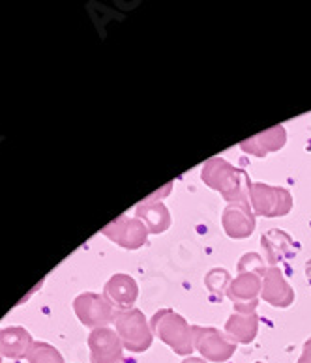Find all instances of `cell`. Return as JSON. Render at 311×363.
<instances>
[{
	"mask_svg": "<svg viewBox=\"0 0 311 363\" xmlns=\"http://www.w3.org/2000/svg\"><path fill=\"white\" fill-rule=\"evenodd\" d=\"M116 330L124 345L133 352H143L145 348L151 347L152 335L146 330L145 318L139 311H124L116 315Z\"/></svg>",
	"mask_w": 311,
	"mask_h": 363,
	"instance_id": "cell-1",
	"label": "cell"
},
{
	"mask_svg": "<svg viewBox=\"0 0 311 363\" xmlns=\"http://www.w3.org/2000/svg\"><path fill=\"white\" fill-rule=\"evenodd\" d=\"M75 313H77L79 320L83 322L84 326H104L113 318V309L107 301L98 294H81L73 301Z\"/></svg>",
	"mask_w": 311,
	"mask_h": 363,
	"instance_id": "cell-2",
	"label": "cell"
},
{
	"mask_svg": "<svg viewBox=\"0 0 311 363\" xmlns=\"http://www.w3.org/2000/svg\"><path fill=\"white\" fill-rule=\"evenodd\" d=\"M90 350H92V363H120L122 362V347L119 337L109 328L94 330L89 337Z\"/></svg>",
	"mask_w": 311,
	"mask_h": 363,
	"instance_id": "cell-3",
	"label": "cell"
},
{
	"mask_svg": "<svg viewBox=\"0 0 311 363\" xmlns=\"http://www.w3.org/2000/svg\"><path fill=\"white\" fill-rule=\"evenodd\" d=\"M32 347L31 333L21 326L0 328V354L6 358H26Z\"/></svg>",
	"mask_w": 311,
	"mask_h": 363,
	"instance_id": "cell-4",
	"label": "cell"
},
{
	"mask_svg": "<svg viewBox=\"0 0 311 363\" xmlns=\"http://www.w3.org/2000/svg\"><path fill=\"white\" fill-rule=\"evenodd\" d=\"M104 234L122 247H130V250L143 244V240L146 238L145 228L141 227L139 221H128L126 218H120L116 223L105 227Z\"/></svg>",
	"mask_w": 311,
	"mask_h": 363,
	"instance_id": "cell-5",
	"label": "cell"
},
{
	"mask_svg": "<svg viewBox=\"0 0 311 363\" xmlns=\"http://www.w3.org/2000/svg\"><path fill=\"white\" fill-rule=\"evenodd\" d=\"M199 332H201L204 337L197 339V348L201 350V354L204 358L212 359V362H225V359L231 358V354H233L234 350V345L225 341L216 330H214V341H210V333H208V330H201V328H199Z\"/></svg>",
	"mask_w": 311,
	"mask_h": 363,
	"instance_id": "cell-6",
	"label": "cell"
},
{
	"mask_svg": "<svg viewBox=\"0 0 311 363\" xmlns=\"http://www.w3.org/2000/svg\"><path fill=\"white\" fill-rule=\"evenodd\" d=\"M105 294L116 306L128 307L137 298V286H135V281L128 277V275H114L113 279L107 283V286H105Z\"/></svg>",
	"mask_w": 311,
	"mask_h": 363,
	"instance_id": "cell-7",
	"label": "cell"
},
{
	"mask_svg": "<svg viewBox=\"0 0 311 363\" xmlns=\"http://www.w3.org/2000/svg\"><path fill=\"white\" fill-rule=\"evenodd\" d=\"M26 359L28 363H64L62 354L47 342H32Z\"/></svg>",
	"mask_w": 311,
	"mask_h": 363,
	"instance_id": "cell-8",
	"label": "cell"
},
{
	"mask_svg": "<svg viewBox=\"0 0 311 363\" xmlns=\"http://www.w3.org/2000/svg\"><path fill=\"white\" fill-rule=\"evenodd\" d=\"M298 363H311V341L304 348V356H302V359Z\"/></svg>",
	"mask_w": 311,
	"mask_h": 363,
	"instance_id": "cell-9",
	"label": "cell"
},
{
	"mask_svg": "<svg viewBox=\"0 0 311 363\" xmlns=\"http://www.w3.org/2000/svg\"><path fill=\"white\" fill-rule=\"evenodd\" d=\"M184 363H204V362H201V359H186Z\"/></svg>",
	"mask_w": 311,
	"mask_h": 363,
	"instance_id": "cell-10",
	"label": "cell"
},
{
	"mask_svg": "<svg viewBox=\"0 0 311 363\" xmlns=\"http://www.w3.org/2000/svg\"><path fill=\"white\" fill-rule=\"evenodd\" d=\"M0 363H2V359H0Z\"/></svg>",
	"mask_w": 311,
	"mask_h": 363,
	"instance_id": "cell-11",
	"label": "cell"
}]
</instances>
